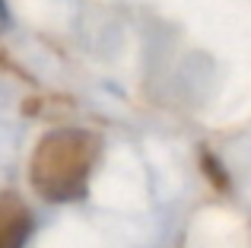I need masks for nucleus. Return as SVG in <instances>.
<instances>
[{
    "instance_id": "nucleus-2",
    "label": "nucleus",
    "mask_w": 251,
    "mask_h": 248,
    "mask_svg": "<svg viewBox=\"0 0 251 248\" xmlns=\"http://www.w3.org/2000/svg\"><path fill=\"white\" fill-rule=\"evenodd\" d=\"M32 232V217L16 194H3L0 200V248H23Z\"/></svg>"
},
{
    "instance_id": "nucleus-1",
    "label": "nucleus",
    "mask_w": 251,
    "mask_h": 248,
    "mask_svg": "<svg viewBox=\"0 0 251 248\" xmlns=\"http://www.w3.org/2000/svg\"><path fill=\"white\" fill-rule=\"evenodd\" d=\"M99 149H102V143L89 130L67 127L48 134L32 153L29 166L32 188L45 200H54V204L80 200L89 188V175L96 169Z\"/></svg>"
}]
</instances>
